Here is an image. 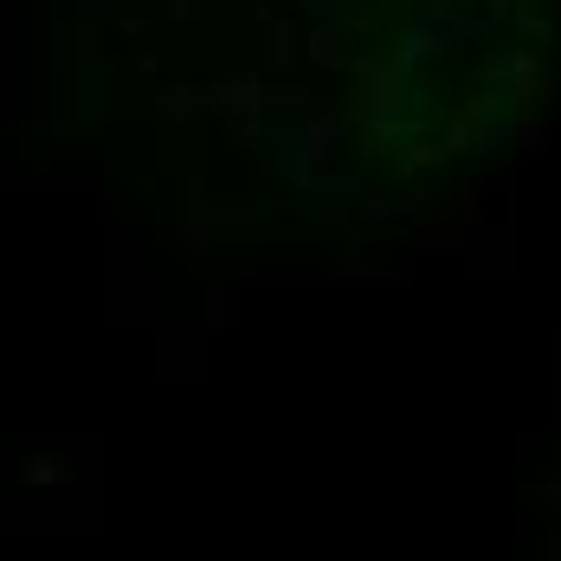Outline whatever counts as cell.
Segmentation results:
<instances>
[{
	"label": "cell",
	"mask_w": 561,
	"mask_h": 561,
	"mask_svg": "<svg viewBox=\"0 0 561 561\" xmlns=\"http://www.w3.org/2000/svg\"><path fill=\"white\" fill-rule=\"evenodd\" d=\"M155 374L162 381H201L207 374V336L201 330H162L155 336Z\"/></svg>",
	"instance_id": "6da1fadb"
},
{
	"label": "cell",
	"mask_w": 561,
	"mask_h": 561,
	"mask_svg": "<svg viewBox=\"0 0 561 561\" xmlns=\"http://www.w3.org/2000/svg\"><path fill=\"white\" fill-rule=\"evenodd\" d=\"M465 272H491V278H510L516 272V239H510V207L497 213V226L485 219L478 232H472V259H465Z\"/></svg>",
	"instance_id": "7a4b0ae2"
},
{
	"label": "cell",
	"mask_w": 561,
	"mask_h": 561,
	"mask_svg": "<svg viewBox=\"0 0 561 561\" xmlns=\"http://www.w3.org/2000/svg\"><path fill=\"white\" fill-rule=\"evenodd\" d=\"M265 91L272 84H259V71H232V77L207 84V110H219V117H265Z\"/></svg>",
	"instance_id": "3957f363"
},
{
	"label": "cell",
	"mask_w": 561,
	"mask_h": 561,
	"mask_svg": "<svg viewBox=\"0 0 561 561\" xmlns=\"http://www.w3.org/2000/svg\"><path fill=\"white\" fill-rule=\"evenodd\" d=\"M310 59V33L297 20H265V65L272 71H297Z\"/></svg>",
	"instance_id": "277c9868"
},
{
	"label": "cell",
	"mask_w": 561,
	"mask_h": 561,
	"mask_svg": "<svg viewBox=\"0 0 561 561\" xmlns=\"http://www.w3.org/2000/svg\"><path fill=\"white\" fill-rule=\"evenodd\" d=\"M155 110H162V123H168V130H175V123L188 130V123L207 110V91H201V84H168V91L155 97Z\"/></svg>",
	"instance_id": "5b68a950"
},
{
	"label": "cell",
	"mask_w": 561,
	"mask_h": 561,
	"mask_svg": "<svg viewBox=\"0 0 561 561\" xmlns=\"http://www.w3.org/2000/svg\"><path fill=\"white\" fill-rule=\"evenodd\" d=\"M343 46H349V26H343L336 13L310 26V65H330V71H336V65H343Z\"/></svg>",
	"instance_id": "8992f818"
},
{
	"label": "cell",
	"mask_w": 561,
	"mask_h": 561,
	"mask_svg": "<svg viewBox=\"0 0 561 561\" xmlns=\"http://www.w3.org/2000/svg\"><path fill=\"white\" fill-rule=\"evenodd\" d=\"M20 485H71V458H59V452H33V458H20Z\"/></svg>",
	"instance_id": "52a82bcc"
},
{
	"label": "cell",
	"mask_w": 561,
	"mask_h": 561,
	"mask_svg": "<svg viewBox=\"0 0 561 561\" xmlns=\"http://www.w3.org/2000/svg\"><path fill=\"white\" fill-rule=\"evenodd\" d=\"M549 117H536V110H516V123H510V142H516V155H542L549 148Z\"/></svg>",
	"instance_id": "ba28073f"
},
{
	"label": "cell",
	"mask_w": 561,
	"mask_h": 561,
	"mask_svg": "<svg viewBox=\"0 0 561 561\" xmlns=\"http://www.w3.org/2000/svg\"><path fill=\"white\" fill-rule=\"evenodd\" d=\"M239 323V297L226 290V284H213L207 290V330H232Z\"/></svg>",
	"instance_id": "9c48e42d"
},
{
	"label": "cell",
	"mask_w": 561,
	"mask_h": 561,
	"mask_svg": "<svg viewBox=\"0 0 561 561\" xmlns=\"http://www.w3.org/2000/svg\"><path fill=\"white\" fill-rule=\"evenodd\" d=\"M26 110H39V26L26 20Z\"/></svg>",
	"instance_id": "30bf717a"
},
{
	"label": "cell",
	"mask_w": 561,
	"mask_h": 561,
	"mask_svg": "<svg viewBox=\"0 0 561 561\" xmlns=\"http://www.w3.org/2000/svg\"><path fill=\"white\" fill-rule=\"evenodd\" d=\"M201 13V0H162V20H194Z\"/></svg>",
	"instance_id": "8fae6325"
}]
</instances>
